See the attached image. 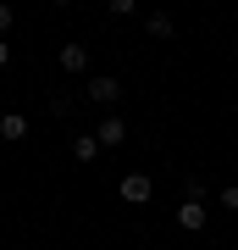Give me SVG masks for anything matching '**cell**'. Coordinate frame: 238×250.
<instances>
[{"mask_svg": "<svg viewBox=\"0 0 238 250\" xmlns=\"http://www.w3.org/2000/svg\"><path fill=\"white\" fill-rule=\"evenodd\" d=\"M83 95L94 100V106H116V100H122V83H116L111 72H100V78H89V83H83Z\"/></svg>", "mask_w": 238, "mask_h": 250, "instance_id": "cell-1", "label": "cell"}, {"mask_svg": "<svg viewBox=\"0 0 238 250\" xmlns=\"http://www.w3.org/2000/svg\"><path fill=\"white\" fill-rule=\"evenodd\" d=\"M89 67V50L83 45H61V72H83Z\"/></svg>", "mask_w": 238, "mask_h": 250, "instance_id": "cell-6", "label": "cell"}, {"mask_svg": "<svg viewBox=\"0 0 238 250\" xmlns=\"http://www.w3.org/2000/svg\"><path fill=\"white\" fill-rule=\"evenodd\" d=\"M0 139H11V145L28 139V117L22 111H6V117H0Z\"/></svg>", "mask_w": 238, "mask_h": 250, "instance_id": "cell-5", "label": "cell"}, {"mask_svg": "<svg viewBox=\"0 0 238 250\" xmlns=\"http://www.w3.org/2000/svg\"><path fill=\"white\" fill-rule=\"evenodd\" d=\"M144 28H150L155 39H172V17H166V11H150V17H144Z\"/></svg>", "mask_w": 238, "mask_h": 250, "instance_id": "cell-8", "label": "cell"}, {"mask_svg": "<svg viewBox=\"0 0 238 250\" xmlns=\"http://www.w3.org/2000/svg\"><path fill=\"white\" fill-rule=\"evenodd\" d=\"M11 62V45H6V39H0V67H6Z\"/></svg>", "mask_w": 238, "mask_h": 250, "instance_id": "cell-11", "label": "cell"}, {"mask_svg": "<svg viewBox=\"0 0 238 250\" xmlns=\"http://www.w3.org/2000/svg\"><path fill=\"white\" fill-rule=\"evenodd\" d=\"M72 156H78V161H94L100 156V139L94 134H78V139H72Z\"/></svg>", "mask_w": 238, "mask_h": 250, "instance_id": "cell-7", "label": "cell"}, {"mask_svg": "<svg viewBox=\"0 0 238 250\" xmlns=\"http://www.w3.org/2000/svg\"><path fill=\"white\" fill-rule=\"evenodd\" d=\"M221 206H227V211H238V184H227V189H221V195H216Z\"/></svg>", "mask_w": 238, "mask_h": 250, "instance_id": "cell-9", "label": "cell"}, {"mask_svg": "<svg viewBox=\"0 0 238 250\" xmlns=\"http://www.w3.org/2000/svg\"><path fill=\"white\" fill-rule=\"evenodd\" d=\"M11 17H17V11H11V6H0V39H6V28H11Z\"/></svg>", "mask_w": 238, "mask_h": 250, "instance_id": "cell-10", "label": "cell"}, {"mask_svg": "<svg viewBox=\"0 0 238 250\" xmlns=\"http://www.w3.org/2000/svg\"><path fill=\"white\" fill-rule=\"evenodd\" d=\"M177 228L200 233V228H205V200H183V206H177Z\"/></svg>", "mask_w": 238, "mask_h": 250, "instance_id": "cell-3", "label": "cell"}, {"mask_svg": "<svg viewBox=\"0 0 238 250\" xmlns=\"http://www.w3.org/2000/svg\"><path fill=\"white\" fill-rule=\"evenodd\" d=\"M116 189H122V200H128V206H150V195H155V184L144 178V172H128Z\"/></svg>", "mask_w": 238, "mask_h": 250, "instance_id": "cell-2", "label": "cell"}, {"mask_svg": "<svg viewBox=\"0 0 238 250\" xmlns=\"http://www.w3.org/2000/svg\"><path fill=\"white\" fill-rule=\"evenodd\" d=\"M94 139H100V145H106V150H116V145H122V139H128V123H122V117H106V123H100V128H94Z\"/></svg>", "mask_w": 238, "mask_h": 250, "instance_id": "cell-4", "label": "cell"}]
</instances>
